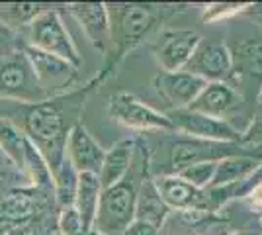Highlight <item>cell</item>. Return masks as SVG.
<instances>
[{"label":"cell","mask_w":262,"mask_h":235,"mask_svg":"<svg viewBox=\"0 0 262 235\" xmlns=\"http://www.w3.org/2000/svg\"><path fill=\"white\" fill-rule=\"evenodd\" d=\"M71 127H67L65 114L51 100L30 104L28 112L24 114L20 130L41 153L51 175L65 161L67 135Z\"/></svg>","instance_id":"6da1fadb"},{"label":"cell","mask_w":262,"mask_h":235,"mask_svg":"<svg viewBox=\"0 0 262 235\" xmlns=\"http://www.w3.org/2000/svg\"><path fill=\"white\" fill-rule=\"evenodd\" d=\"M110 18V39L116 59H121L135 45H139L149 35L159 20V10L151 4L123 2V4H106Z\"/></svg>","instance_id":"7a4b0ae2"},{"label":"cell","mask_w":262,"mask_h":235,"mask_svg":"<svg viewBox=\"0 0 262 235\" xmlns=\"http://www.w3.org/2000/svg\"><path fill=\"white\" fill-rule=\"evenodd\" d=\"M135 198L137 182L131 175L118 184L104 188L92 231L100 235H123L127 225L135 220Z\"/></svg>","instance_id":"3957f363"},{"label":"cell","mask_w":262,"mask_h":235,"mask_svg":"<svg viewBox=\"0 0 262 235\" xmlns=\"http://www.w3.org/2000/svg\"><path fill=\"white\" fill-rule=\"evenodd\" d=\"M35 49L63 59L73 67H80V55L63 18L57 10H41L28 24V44Z\"/></svg>","instance_id":"277c9868"},{"label":"cell","mask_w":262,"mask_h":235,"mask_svg":"<svg viewBox=\"0 0 262 235\" xmlns=\"http://www.w3.org/2000/svg\"><path fill=\"white\" fill-rule=\"evenodd\" d=\"M0 98L24 104L49 100L22 51L8 59H0Z\"/></svg>","instance_id":"5b68a950"},{"label":"cell","mask_w":262,"mask_h":235,"mask_svg":"<svg viewBox=\"0 0 262 235\" xmlns=\"http://www.w3.org/2000/svg\"><path fill=\"white\" fill-rule=\"evenodd\" d=\"M166 118L172 123V130L180 132L186 137L202 139V141H215V143H241L243 132L233 123L219 118H209L204 114L192 112L188 108L170 110Z\"/></svg>","instance_id":"8992f818"},{"label":"cell","mask_w":262,"mask_h":235,"mask_svg":"<svg viewBox=\"0 0 262 235\" xmlns=\"http://www.w3.org/2000/svg\"><path fill=\"white\" fill-rule=\"evenodd\" d=\"M108 114L114 122L135 132H174L166 114L153 110L151 106L143 104L137 96H133L129 92L112 94Z\"/></svg>","instance_id":"52a82bcc"},{"label":"cell","mask_w":262,"mask_h":235,"mask_svg":"<svg viewBox=\"0 0 262 235\" xmlns=\"http://www.w3.org/2000/svg\"><path fill=\"white\" fill-rule=\"evenodd\" d=\"M243 147H245L243 143H215V141H202V139H192V137L176 139L170 145V173L168 175H174L180 168L194 165V163L221 161L231 155L252 153Z\"/></svg>","instance_id":"ba28073f"},{"label":"cell","mask_w":262,"mask_h":235,"mask_svg":"<svg viewBox=\"0 0 262 235\" xmlns=\"http://www.w3.org/2000/svg\"><path fill=\"white\" fill-rule=\"evenodd\" d=\"M22 53L28 59L33 75L47 96H53L59 90L67 89L77 78V67H73L71 63H67L51 53H45L32 45H22Z\"/></svg>","instance_id":"9c48e42d"},{"label":"cell","mask_w":262,"mask_h":235,"mask_svg":"<svg viewBox=\"0 0 262 235\" xmlns=\"http://www.w3.org/2000/svg\"><path fill=\"white\" fill-rule=\"evenodd\" d=\"M202 37L192 30H164L153 44V55L164 73H176L188 65Z\"/></svg>","instance_id":"30bf717a"},{"label":"cell","mask_w":262,"mask_h":235,"mask_svg":"<svg viewBox=\"0 0 262 235\" xmlns=\"http://www.w3.org/2000/svg\"><path fill=\"white\" fill-rule=\"evenodd\" d=\"M182 71L202 78L206 82H219L227 80L233 73L231 63V51L225 44L219 41H206L202 39L196 51L192 53L188 65Z\"/></svg>","instance_id":"8fae6325"},{"label":"cell","mask_w":262,"mask_h":235,"mask_svg":"<svg viewBox=\"0 0 262 235\" xmlns=\"http://www.w3.org/2000/svg\"><path fill=\"white\" fill-rule=\"evenodd\" d=\"M104 155H106V149L90 135V132L82 123H75L69 130L65 157L67 161L77 168L78 175H82V173L100 175Z\"/></svg>","instance_id":"7c38bea8"},{"label":"cell","mask_w":262,"mask_h":235,"mask_svg":"<svg viewBox=\"0 0 262 235\" xmlns=\"http://www.w3.org/2000/svg\"><path fill=\"white\" fill-rule=\"evenodd\" d=\"M69 12L80 24L86 39L102 55H110L112 39H110V18L104 2H77L71 4Z\"/></svg>","instance_id":"4fadbf2b"},{"label":"cell","mask_w":262,"mask_h":235,"mask_svg":"<svg viewBox=\"0 0 262 235\" xmlns=\"http://www.w3.org/2000/svg\"><path fill=\"white\" fill-rule=\"evenodd\" d=\"M153 84L159 92V96L172 110H182L194 102V98L200 94V90L206 87V80L194 77L186 71H176V73L161 71L155 77Z\"/></svg>","instance_id":"5bb4252c"},{"label":"cell","mask_w":262,"mask_h":235,"mask_svg":"<svg viewBox=\"0 0 262 235\" xmlns=\"http://www.w3.org/2000/svg\"><path fill=\"white\" fill-rule=\"evenodd\" d=\"M239 92L231 87L227 80L219 82H206V87L200 90L194 102L188 106V110L204 114L209 118L225 120V116L239 106Z\"/></svg>","instance_id":"9a60e30c"},{"label":"cell","mask_w":262,"mask_h":235,"mask_svg":"<svg viewBox=\"0 0 262 235\" xmlns=\"http://www.w3.org/2000/svg\"><path fill=\"white\" fill-rule=\"evenodd\" d=\"M155 184L161 194L163 202L168 206L170 212H182V210H200L204 202V190H198L192 184H188L176 175H161L157 177Z\"/></svg>","instance_id":"2e32d148"},{"label":"cell","mask_w":262,"mask_h":235,"mask_svg":"<svg viewBox=\"0 0 262 235\" xmlns=\"http://www.w3.org/2000/svg\"><path fill=\"white\" fill-rule=\"evenodd\" d=\"M133 155H135V139H121L110 151H106L98 175L102 188H110L129 175Z\"/></svg>","instance_id":"e0dca14e"},{"label":"cell","mask_w":262,"mask_h":235,"mask_svg":"<svg viewBox=\"0 0 262 235\" xmlns=\"http://www.w3.org/2000/svg\"><path fill=\"white\" fill-rule=\"evenodd\" d=\"M168 206L163 202L161 194L157 190L153 179H143L137 186V198H135V220H141L147 224L161 229L164 220L168 218Z\"/></svg>","instance_id":"ac0fdd59"},{"label":"cell","mask_w":262,"mask_h":235,"mask_svg":"<svg viewBox=\"0 0 262 235\" xmlns=\"http://www.w3.org/2000/svg\"><path fill=\"white\" fill-rule=\"evenodd\" d=\"M262 165L260 155H231L217 161V168L211 180V186H227V184H237L245 182L254 175V170Z\"/></svg>","instance_id":"d6986e66"},{"label":"cell","mask_w":262,"mask_h":235,"mask_svg":"<svg viewBox=\"0 0 262 235\" xmlns=\"http://www.w3.org/2000/svg\"><path fill=\"white\" fill-rule=\"evenodd\" d=\"M229 51L233 73L243 78L262 80V39H241Z\"/></svg>","instance_id":"ffe728a7"},{"label":"cell","mask_w":262,"mask_h":235,"mask_svg":"<svg viewBox=\"0 0 262 235\" xmlns=\"http://www.w3.org/2000/svg\"><path fill=\"white\" fill-rule=\"evenodd\" d=\"M102 190L104 188L100 184L98 175H88V173L78 175L77 196H75L73 208L78 212V216L82 218V222H84V225H86L90 231L94 227V220H96V213H98V204H100Z\"/></svg>","instance_id":"44dd1931"},{"label":"cell","mask_w":262,"mask_h":235,"mask_svg":"<svg viewBox=\"0 0 262 235\" xmlns=\"http://www.w3.org/2000/svg\"><path fill=\"white\" fill-rule=\"evenodd\" d=\"M32 145V141L24 135V132L6 118H0V149L10 159L16 167L24 170L26 153Z\"/></svg>","instance_id":"7402d4cb"},{"label":"cell","mask_w":262,"mask_h":235,"mask_svg":"<svg viewBox=\"0 0 262 235\" xmlns=\"http://www.w3.org/2000/svg\"><path fill=\"white\" fill-rule=\"evenodd\" d=\"M53 179V196L59 208H69L75 204V196H77V186H78V173L69 161H65L55 168L51 175Z\"/></svg>","instance_id":"603a6c76"},{"label":"cell","mask_w":262,"mask_h":235,"mask_svg":"<svg viewBox=\"0 0 262 235\" xmlns=\"http://www.w3.org/2000/svg\"><path fill=\"white\" fill-rule=\"evenodd\" d=\"M33 213H35V202H33L32 194L26 190L8 192L4 196V200L0 202V216L14 224L28 222Z\"/></svg>","instance_id":"cb8c5ba5"},{"label":"cell","mask_w":262,"mask_h":235,"mask_svg":"<svg viewBox=\"0 0 262 235\" xmlns=\"http://www.w3.org/2000/svg\"><path fill=\"white\" fill-rule=\"evenodd\" d=\"M215 168H217V161H204V163H194V165L180 168L174 175L180 177L182 180H186L188 184H192L198 190H206V188L211 186Z\"/></svg>","instance_id":"d4e9b609"},{"label":"cell","mask_w":262,"mask_h":235,"mask_svg":"<svg viewBox=\"0 0 262 235\" xmlns=\"http://www.w3.org/2000/svg\"><path fill=\"white\" fill-rule=\"evenodd\" d=\"M245 8H247V4H239V2H215V4H209L204 8L202 20L206 24L221 22V20H227L231 16L243 14Z\"/></svg>","instance_id":"484cf974"},{"label":"cell","mask_w":262,"mask_h":235,"mask_svg":"<svg viewBox=\"0 0 262 235\" xmlns=\"http://www.w3.org/2000/svg\"><path fill=\"white\" fill-rule=\"evenodd\" d=\"M59 231L61 235H90V229H88L82 218L78 216V212L69 206V208H61L59 212Z\"/></svg>","instance_id":"4316f807"},{"label":"cell","mask_w":262,"mask_h":235,"mask_svg":"<svg viewBox=\"0 0 262 235\" xmlns=\"http://www.w3.org/2000/svg\"><path fill=\"white\" fill-rule=\"evenodd\" d=\"M41 12V6L39 4H30V2H24V4H12V6H6L4 10V20L2 22L6 26L10 24H28L32 22L33 18Z\"/></svg>","instance_id":"83f0119b"},{"label":"cell","mask_w":262,"mask_h":235,"mask_svg":"<svg viewBox=\"0 0 262 235\" xmlns=\"http://www.w3.org/2000/svg\"><path fill=\"white\" fill-rule=\"evenodd\" d=\"M20 51H22V45H18L12 28L0 20V59H8Z\"/></svg>","instance_id":"f1b7e54d"},{"label":"cell","mask_w":262,"mask_h":235,"mask_svg":"<svg viewBox=\"0 0 262 235\" xmlns=\"http://www.w3.org/2000/svg\"><path fill=\"white\" fill-rule=\"evenodd\" d=\"M123 235H161L159 227L147 224V222H141V220H133L127 229L123 231Z\"/></svg>","instance_id":"f546056e"},{"label":"cell","mask_w":262,"mask_h":235,"mask_svg":"<svg viewBox=\"0 0 262 235\" xmlns=\"http://www.w3.org/2000/svg\"><path fill=\"white\" fill-rule=\"evenodd\" d=\"M247 18H251L252 22L262 26V2H254V4H247V8L243 12Z\"/></svg>","instance_id":"4dcf8cb0"},{"label":"cell","mask_w":262,"mask_h":235,"mask_svg":"<svg viewBox=\"0 0 262 235\" xmlns=\"http://www.w3.org/2000/svg\"><path fill=\"white\" fill-rule=\"evenodd\" d=\"M256 102H258V106L262 108V84H260V90H258V96H256Z\"/></svg>","instance_id":"1f68e13d"},{"label":"cell","mask_w":262,"mask_h":235,"mask_svg":"<svg viewBox=\"0 0 262 235\" xmlns=\"http://www.w3.org/2000/svg\"><path fill=\"white\" fill-rule=\"evenodd\" d=\"M90 235H100V233H96V231H90Z\"/></svg>","instance_id":"d6a6232c"},{"label":"cell","mask_w":262,"mask_h":235,"mask_svg":"<svg viewBox=\"0 0 262 235\" xmlns=\"http://www.w3.org/2000/svg\"><path fill=\"white\" fill-rule=\"evenodd\" d=\"M229 235H237V233H229Z\"/></svg>","instance_id":"836d02e7"}]
</instances>
